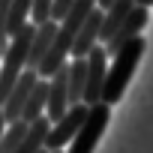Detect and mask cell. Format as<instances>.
<instances>
[{
    "instance_id": "10",
    "label": "cell",
    "mask_w": 153,
    "mask_h": 153,
    "mask_svg": "<svg viewBox=\"0 0 153 153\" xmlns=\"http://www.w3.org/2000/svg\"><path fill=\"white\" fill-rule=\"evenodd\" d=\"M135 0H117V3L105 12V21H102V45H108L114 36H117V30L129 21V15L135 12Z\"/></svg>"
},
{
    "instance_id": "3",
    "label": "cell",
    "mask_w": 153,
    "mask_h": 153,
    "mask_svg": "<svg viewBox=\"0 0 153 153\" xmlns=\"http://www.w3.org/2000/svg\"><path fill=\"white\" fill-rule=\"evenodd\" d=\"M87 114H90V105H72L69 108V114L60 120V123H54L51 126V135H48V144H45V150L48 153H57V150H69V144L78 138V132H81V126H84V120H87Z\"/></svg>"
},
{
    "instance_id": "14",
    "label": "cell",
    "mask_w": 153,
    "mask_h": 153,
    "mask_svg": "<svg viewBox=\"0 0 153 153\" xmlns=\"http://www.w3.org/2000/svg\"><path fill=\"white\" fill-rule=\"evenodd\" d=\"M27 132H30V123H27V120H18V123L6 126V138H3V153H15V150H18V147L24 144Z\"/></svg>"
},
{
    "instance_id": "1",
    "label": "cell",
    "mask_w": 153,
    "mask_h": 153,
    "mask_svg": "<svg viewBox=\"0 0 153 153\" xmlns=\"http://www.w3.org/2000/svg\"><path fill=\"white\" fill-rule=\"evenodd\" d=\"M144 48H147V39L138 36V39H132L117 57H111L108 78H105V90H102V102H105V105H117V102L123 99V93H126V87H129V81H132V75H135V69H138V60H141Z\"/></svg>"
},
{
    "instance_id": "18",
    "label": "cell",
    "mask_w": 153,
    "mask_h": 153,
    "mask_svg": "<svg viewBox=\"0 0 153 153\" xmlns=\"http://www.w3.org/2000/svg\"><path fill=\"white\" fill-rule=\"evenodd\" d=\"M135 3H138L141 9H150V6H153V0H135Z\"/></svg>"
},
{
    "instance_id": "16",
    "label": "cell",
    "mask_w": 153,
    "mask_h": 153,
    "mask_svg": "<svg viewBox=\"0 0 153 153\" xmlns=\"http://www.w3.org/2000/svg\"><path fill=\"white\" fill-rule=\"evenodd\" d=\"M3 138H6V117L0 111V153H3Z\"/></svg>"
},
{
    "instance_id": "2",
    "label": "cell",
    "mask_w": 153,
    "mask_h": 153,
    "mask_svg": "<svg viewBox=\"0 0 153 153\" xmlns=\"http://www.w3.org/2000/svg\"><path fill=\"white\" fill-rule=\"evenodd\" d=\"M108 120H111V105H105V102L93 105L87 120H84V126H81V132H78V138L69 144L66 153H93L99 138H102V132H105V126H108Z\"/></svg>"
},
{
    "instance_id": "9",
    "label": "cell",
    "mask_w": 153,
    "mask_h": 153,
    "mask_svg": "<svg viewBox=\"0 0 153 153\" xmlns=\"http://www.w3.org/2000/svg\"><path fill=\"white\" fill-rule=\"evenodd\" d=\"M57 30H60L57 21H45L42 27H36V39H33V48H30V63H27V69H36V72H39V66L45 63V57H48L51 48H54Z\"/></svg>"
},
{
    "instance_id": "13",
    "label": "cell",
    "mask_w": 153,
    "mask_h": 153,
    "mask_svg": "<svg viewBox=\"0 0 153 153\" xmlns=\"http://www.w3.org/2000/svg\"><path fill=\"white\" fill-rule=\"evenodd\" d=\"M48 90H51V81H42V78H39V84L33 87V96H30V102H27V108H24V117H21V120L36 123V120H42V117H45V111H48Z\"/></svg>"
},
{
    "instance_id": "6",
    "label": "cell",
    "mask_w": 153,
    "mask_h": 153,
    "mask_svg": "<svg viewBox=\"0 0 153 153\" xmlns=\"http://www.w3.org/2000/svg\"><path fill=\"white\" fill-rule=\"evenodd\" d=\"M72 102H69V66L60 69L54 78H51V90H48V111L45 117L51 123H60L66 114H69Z\"/></svg>"
},
{
    "instance_id": "5",
    "label": "cell",
    "mask_w": 153,
    "mask_h": 153,
    "mask_svg": "<svg viewBox=\"0 0 153 153\" xmlns=\"http://www.w3.org/2000/svg\"><path fill=\"white\" fill-rule=\"evenodd\" d=\"M39 84V72L36 69H27L21 78H18V84H15V90L9 93V99H6V105H3V117H6V123L12 126V123H18L21 117H24V108H27V102H30V96H33V87Z\"/></svg>"
},
{
    "instance_id": "11",
    "label": "cell",
    "mask_w": 153,
    "mask_h": 153,
    "mask_svg": "<svg viewBox=\"0 0 153 153\" xmlns=\"http://www.w3.org/2000/svg\"><path fill=\"white\" fill-rule=\"evenodd\" d=\"M51 120L48 117H42V120H36V123H30V132H27V138H24V144L15 150V153H45V144H48V135H51Z\"/></svg>"
},
{
    "instance_id": "17",
    "label": "cell",
    "mask_w": 153,
    "mask_h": 153,
    "mask_svg": "<svg viewBox=\"0 0 153 153\" xmlns=\"http://www.w3.org/2000/svg\"><path fill=\"white\" fill-rule=\"evenodd\" d=\"M114 3H117V0H96V6H99L102 12H108V9H111Z\"/></svg>"
},
{
    "instance_id": "19",
    "label": "cell",
    "mask_w": 153,
    "mask_h": 153,
    "mask_svg": "<svg viewBox=\"0 0 153 153\" xmlns=\"http://www.w3.org/2000/svg\"><path fill=\"white\" fill-rule=\"evenodd\" d=\"M57 153H66V150H57Z\"/></svg>"
},
{
    "instance_id": "15",
    "label": "cell",
    "mask_w": 153,
    "mask_h": 153,
    "mask_svg": "<svg viewBox=\"0 0 153 153\" xmlns=\"http://www.w3.org/2000/svg\"><path fill=\"white\" fill-rule=\"evenodd\" d=\"M75 3H78V0H54V6H51V21L63 24V21L69 18V12L75 9Z\"/></svg>"
},
{
    "instance_id": "8",
    "label": "cell",
    "mask_w": 153,
    "mask_h": 153,
    "mask_svg": "<svg viewBox=\"0 0 153 153\" xmlns=\"http://www.w3.org/2000/svg\"><path fill=\"white\" fill-rule=\"evenodd\" d=\"M102 21H105V12L102 9H93V15L84 21L81 33H78V42H75V51H72V60H87L93 48H99V39H102Z\"/></svg>"
},
{
    "instance_id": "4",
    "label": "cell",
    "mask_w": 153,
    "mask_h": 153,
    "mask_svg": "<svg viewBox=\"0 0 153 153\" xmlns=\"http://www.w3.org/2000/svg\"><path fill=\"white\" fill-rule=\"evenodd\" d=\"M108 66L111 57L105 51V45L93 48L87 57V93H84V105H99L102 102V90H105V78H108Z\"/></svg>"
},
{
    "instance_id": "12",
    "label": "cell",
    "mask_w": 153,
    "mask_h": 153,
    "mask_svg": "<svg viewBox=\"0 0 153 153\" xmlns=\"http://www.w3.org/2000/svg\"><path fill=\"white\" fill-rule=\"evenodd\" d=\"M87 93V60H69V102L81 105Z\"/></svg>"
},
{
    "instance_id": "7",
    "label": "cell",
    "mask_w": 153,
    "mask_h": 153,
    "mask_svg": "<svg viewBox=\"0 0 153 153\" xmlns=\"http://www.w3.org/2000/svg\"><path fill=\"white\" fill-rule=\"evenodd\" d=\"M147 21H150V9H141V6H135V12L129 15V21L117 30V36L105 45V51H108V57H117L132 39H138L141 36V30L147 27Z\"/></svg>"
}]
</instances>
